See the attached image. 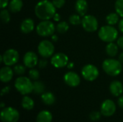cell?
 Wrapping results in <instances>:
<instances>
[{
  "instance_id": "cell-30",
  "label": "cell",
  "mask_w": 123,
  "mask_h": 122,
  "mask_svg": "<svg viewBox=\"0 0 123 122\" xmlns=\"http://www.w3.org/2000/svg\"><path fill=\"white\" fill-rule=\"evenodd\" d=\"M13 70H14V73L16 75L22 76L25 73L26 67H25V65H20V64H17V65H14V67L13 68Z\"/></svg>"
},
{
  "instance_id": "cell-20",
  "label": "cell",
  "mask_w": 123,
  "mask_h": 122,
  "mask_svg": "<svg viewBox=\"0 0 123 122\" xmlns=\"http://www.w3.org/2000/svg\"><path fill=\"white\" fill-rule=\"evenodd\" d=\"M53 115L47 110L41 111L36 117V122H52Z\"/></svg>"
},
{
  "instance_id": "cell-26",
  "label": "cell",
  "mask_w": 123,
  "mask_h": 122,
  "mask_svg": "<svg viewBox=\"0 0 123 122\" xmlns=\"http://www.w3.org/2000/svg\"><path fill=\"white\" fill-rule=\"evenodd\" d=\"M68 29H69V24L66 21L59 22L55 25V30L60 34L66 33L68 30Z\"/></svg>"
},
{
  "instance_id": "cell-11",
  "label": "cell",
  "mask_w": 123,
  "mask_h": 122,
  "mask_svg": "<svg viewBox=\"0 0 123 122\" xmlns=\"http://www.w3.org/2000/svg\"><path fill=\"white\" fill-rule=\"evenodd\" d=\"M68 57L63 52H57L51 57L50 63L56 68H62L67 66L68 63Z\"/></svg>"
},
{
  "instance_id": "cell-32",
  "label": "cell",
  "mask_w": 123,
  "mask_h": 122,
  "mask_svg": "<svg viewBox=\"0 0 123 122\" xmlns=\"http://www.w3.org/2000/svg\"><path fill=\"white\" fill-rule=\"evenodd\" d=\"M101 115H102L101 112H99V111H93V112H92L89 114V118L92 121H97V120L100 119Z\"/></svg>"
},
{
  "instance_id": "cell-17",
  "label": "cell",
  "mask_w": 123,
  "mask_h": 122,
  "mask_svg": "<svg viewBox=\"0 0 123 122\" xmlns=\"http://www.w3.org/2000/svg\"><path fill=\"white\" fill-rule=\"evenodd\" d=\"M110 91L114 96H120L123 93V83L119 81H113L110 85Z\"/></svg>"
},
{
  "instance_id": "cell-34",
  "label": "cell",
  "mask_w": 123,
  "mask_h": 122,
  "mask_svg": "<svg viewBox=\"0 0 123 122\" xmlns=\"http://www.w3.org/2000/svg\"><path fill=\"white\" fill-rule=\"evenodd\" d=\"M38 67L41 69H43L45 68L47 65H48V60H47V58H43V59H40L39 61H38V64H37Z\"/></svg>"
},
{
  "instance_id": "cell-18",
  "label": "cell",
  "mask_w": 123,
  "mask_h": 122,
  "mask_svg": "<svg viewBox=\"0 0 123 122\" xmlns=\"http://www.w3.org/2000/svg\"><path fill=\"white\" fill-rule=\"evenodd\" d=\"M75 9L81 17H84L88 10L86 0H77L75 3Z\"/></svg>"
},
{
  "instance_id": "cell-13",
  "label": "cell",
  "mask_w": 123,
  "mask_h": 122,
  "mask_svg": "<svg viewBox=\"0 0 123 122\" xmlns=\"http://www.w3.org/2000/svg\"><path fill=\"white\" fill-rule=\"evenodd\" d=\"M63 81L65 83L72 88L77 87L81 83L80 76L74 71H68L63 76Z\"/></svg>"
},
{
  "instance_id": "cell-44",
  "label": "cell",
  "mask_w": 123,
  "mask_h": 122,
  "mask_svg": "<svg viewBox=\"0 0 123 122\" xmlns=\"http://www.w3.org/2000/svg\"><path fill=\"white\" fill-rule=\"evenodd\" d=\"M0 107H1V109H4V108H5V107H6V105L4 104V102H1V103Z\"/></svg>"
},
{
  "instance_id": "cell-21",
  "label": "cell",
  "mask_w": 123,
  "mask_h": 122,
  "mask_svg": "<svg viewBox=\"0 0 123 122\" xmlns=\"http://www.w3.org/2000/svg\"><path fill=\"white\" fill-rule=\"evenodd\" d=\"M41 100L44 104L51 106L55 102V97L51 92H44L43 94H41Z\"/></svg>"
},
{
  "instance_id": "cell-2",
  "label": "cell",
  "mask_w": 123,
  "mask_h": 122,
  "mask_svg": "<svg viewBox=\"0 0 123 122\" xmlns=\"http://www.w3.org/2000/svg\"><path fill=\"white\" fill-rule=\"evenodd\" d=\"M123 63L119 60L114 58H107L102 63V68L104 71L109 76H117L123 70Z\"/></svg>"
},
{
  "instance_id": "cell-35",
  "label": "cell",
  "mask_w": 123,
  "mask_h": 122,
  "mask_svg": "<svg viewBox=\"0 0 123 122\" xmlns=\"http://www.w3.org/2000/svg\"><path fill=\"white\" fill-rule=\"evenodd\" d=\"M9 3V0H0V8L5 9L6 6H8Z\"/></svg>"
},
{
  "instance_id": "cell-27",
  "label": "cell",
  "mask_w": 123,
  "mask_h": 122,
  "mask_svg": "<svg viewBox=\"0 0 123 122\" xmlns=\"http://www.w3.org/2000/svg\"><path fill=\"white\" fill-rule=\"evenodd\" d=\"M0 17H1V19L3 23H4V24L9 23L10 19H11L9 10L6 9V8L1 9V12H0Z\"/></svg>"
},
{
  "instance_id": "cell-5",
  "label": "cell",
  "mask_w": 123,
  "mask_h": 122,
  "mask_svg": "<svg viewBox=\"0 0 123 122\" xmlns=\"http://www.w3.org/2000/svg\"><path fill=\"white\" fill-rule=\"evenodd\" d=\"M55 30V25L50 20H42L36 26V32L40 37L52 36Z\"/></svg>"
},
{
  "instance_id": "cell-7",
  "label": "cell",
  "mask_w": 123,
  "mask_h": 122,
  "mask_svg": "<svg viewBox=\"0 0 123 122\" xmlns=\"http://www.w3.org/2000/svg\"><path fill=\"white\" fill-rule=\"evenodd\" d=\"M0 118L1 122H17L19 119V113L13 107H5L1 111Z\"/></svg>"
},
{
  "instance_id": "cell-38",
  "label": "cell",
  "mask_w": 123,
  "mask_h": 122,
  "mask_svg": "<svg viewBox=\"0 0 123 122\" xmlns=\"http://www.w3.org/2000/svg\"><path fill=\"white\" fill-rule=\"evenodd\" d=\"M118 28H119V30L123 34V17L118 22Z\"/></svg>"
},
{
  "instance_id": "cell-28",
  "label": "cell",
  "mask_w": 123,
  "mask_h": 122,
  "mask_svg": "<svg viewBox=\"0 0 123 122\" xmlns=\"http://www.w3.org/2000/svg\"><path fill=\"white\" fill-rule=\"evenodd\" d=\"M69 23L72 25H79L81 24L82 19L81 18V16L79 14H74L71 15L68 18Z\"/></svg>"
},
{
  "instance_id": "cell-15",
  "label": "cell",
  "mask_w": 123,
  "mask_h": 122,
  "mask_svg": "<svg viewBox=\"0 0 123 122\" xmlns=\"http://www.w3.org/2000/svg\"><path fill=\"white\" fill-rule=\"evenodd\" d=\"M14 70L10 66L5 65L0 70V80L3 83H9L13 78Z\"/></svg>"
},
{
  "instance_id": "cell-3",
  "label": "cell",
  "mask_w": 123,
  "mask_h": 122,
  "mask_svg": "<svg viewBox=\"0 0 123 122\" xmlns=\"http://www.w3.org/2000/svg\"><path fill=\"white\" fill-rule=\"evenodd\" d=\"M98 36L101 40L105 42H112L117 39L118 31L114 26L107 24L102 26L99 29Z\"/></svg>"
},
{
  "instance_id": "cell-40",
  "label": "cell",
  "mask_w": 123,
  "mask_h": 122,
  "mask_svg": "<svg viewBox=\"0 0 123 122\" xmlns=\"http://www.w3.org/2000/svg\"><path fill=\"white\" fill-rule=\"evenodd\" d=\"M61 17L60 14H58V13H55V14H54L53 17V20L55 21V22H59V21L61 20Z\"/></svg>"
},
{
  "instance_id": "cell-36",
  "label": "cell",
  "mask_w": 123,
  "mask_h": 122,
  "mask_svg": "<svg viewBox=\"0 0 123 122\" xmlns=\"http://www.w3.org/2000/svg\"><path fill=\"white\" fill-rule=\"evenodd\" d=\"M9 91H10V87H9V86H5V87H4V88H2L1 94V96H4V95H5V94L9 93Z\"/></svg>"
},
{
  "instance_id": "cell-22",
  "label": "cell",
  "mask_w": 123,
  "mask_h": 122,
  "mask_svg": "<svg viewBox=\"0 0 123 122\" xmlns=\"http://www.w3.org/2000/svg\"><path fill=\"white\" fill-rule=\"evenodd\" d=\"M106 52L108 56L114 58L117 55L118 52V45L114 42H109L106 46Z\"/></svg>"
},
{
  "instance_id": "cell-24",
  "label": "cell",
  "mask_w": 123,
  "mask_h": 122,
  "mask_svg": "<svg viewBox=\"0 0 123 122\" xmlns=\"http://www.w3.org/2000/svg\"><path fill=\"white\" fill-rule=\"evenodd\" d=\"M120 21V15L117 12H112L106 17V22L107 24L114 26Z\"/></svg>"
},
{
  "instance_id": "cell-19",
  "label": "cell",
  "mask_w": 123,
  "mask_h": 122,
  "mask_svg": "<svg viewBox=\"0 0 123 122\" xmlns=\"http://www.w3.org/2000/svg\"><path fill=\"white\" fill-rule=\"evenodd\" d=\"M23 6V1L22 0H11L9 1L8 9L12 13L19 12Z\"/></svg>"
},
{
  "instance_id": "cell-10",
  "label": "cell",
  "mask_w": 123,
  "mask_h": 122,
  "mask_svg": "<svg viewBox=\"0 0 123 122\" xmlns=\"http://www.w3.org/2000/svg\"><path fill=\"white\" fill-rule=\"evenodd\" d=\"M2 57V63L7 66H12L17 63L19 55L17 50L14 49H8L6 50L3 55Z\"/></svg>"
},
{
  "instance_id": "cell-29",
  "label": "cell",
  "mask_w": 123,
  "mask_h": 122,
  "mask_svg": "<svg viewBox=\"0 0 123 122\" xmlns=\"http://www.w3.org/2000/svg\"><path fill=\"white\" fill-rule=\"evenodd\" d=\"M115 12L120 15V17H123V0H117L115 4Z\"/></svg>"
},
{
  "instance_id": "cell-4",
  "label": "cell",
  "mask_w": 123,
  "mask_h": 122,
  "mask_svg": "<svg viewBox=\"0 0 123 122\" xmlns=\"http://www.w3.org/2000/svg\"><path fill=\"white\" fill-rule=\"evenodd\" d=\"M16 90L23 96L28 95L33 92V83L31 79L25 76H19L14 81Z\"/></svg>"
},
{
  "instance_id": "cell-14",
  "label": "cell",
  "mask_w": 123,
  "mask_h": 122,
  "mask_svg": "<svg viewBox=\"0 0 123 122\" xmlns=\"http://www.w3.org/2000/svg\"><path fill=\"white\" fill-rule=\"evenodd\" d=\"M38 57L32 51L27 52L23 57V64L27 68H33L38 64Z\"/></svg>"
},
{
  "instance_id": "cell-6",
  "label": "cell",
  "mask_w": 123,
  "mask_h": 122,
  "mask_svg": "<svg viewBox=\"0 0 123 122\" xmlns=\"http://www.w3.org/2000/svg\"><path fill=\"white\" fill-rule=\"evenodd\" d=\"M37 51L42 58H49L53 55L55 52V47L51 41L44 40L39 43L37 46Z\"/></svg>"
},
{
  "instance_id": "cell-43",
  "label": "cell",
  "mask_w": 123,
  "mask_h": 122,
  "mask_svg": "<svg viewBox=\"0 0 123 122\" xmlns=\"http://www.w3.org/2000/svg\"><path fill=\"white\" fill-rule=\"evenodd\" d=\"M118 60L120 61L121 63H123V52H121L120 55H119V58H118Z\"/></svg>"
},
{
  "instance_id": "cell-31",
  "label": "cell",
  "mask_w": 123,
  "mask_h": 122,
  "mask_svg": "<svg viewBox=\"0 0 123 122\" xmlns=\"http://www.w3.org/2000/svg\"><path fill=\"white\" fill-rule=\"evenodd\" d=\"M29 78L32 81H37L40 78V73L37 69L31 68L29 71Z\"/></svg>"
},
{
  "instance_id": "cell-33",
  "label": "cell",
  "mask_w": 123,
  "mask_h": 122,
  "mask_svg": "<svg viewBox=\"0 0 123 122\" xmlns=\"http://www.w3.org/2000/svg\"><path fill=\"white\" fill-rule=\"evenodd\" d=\"M52 2L56 9H61L64 6L66 0H52Z\"/></svg>"
},
{
  "instance_id": "cell-8",
  "label": "cell",
  "mask_w": 123,
  "mask_h": 122,
  "mask_svg": "<svg viewBox=\"0 0 123 122\" xmlns=\"http://www.w3.org/2000/svg\"><path fill=\"white\" fill-rule=\"evenodd\" d=\"M81 25L85 31L88 32H94L98 29L99 23L97 19L94 16L88 14L83 17Z\"/></svg>"
},
{
  "instance_id": "cell-16",
  "label": "cell",
  "mask_w": 123,
  "mask_h": 122,
  "mask_svg": "<svg viewBox=\"0 0 123 122\" xmlns=\"http://www.w3.org/2000/svg\"><path fill=\"white\" fill-rule=\"evenodd\" d=\"M35 29V22L31 18H26L20 24V30L24 34H29Z\"/></svg>"
},
{
  "instance_id": "cell-37",
  "label": "cell",
  "mask_w": 123,
  "mask_h": 122,
  "mask_svg": "<svg viewBox=\"0 0 123 122\" xmlns=\"http://www.w3.org/2000/svg\"><path fill=\"white\" fill-rule=\"evenodd\" d=\"M117 45H118L119 47H120L121 49L123 50V36H121L120 37H119L117 39Z\"/></svg>"
},
{
  "instance_id": "cell-23",
  "label": "cell",
  "mask_w": 123,
  "mask_h": 122,
  "mask_svg": "<svg viewBox=\"0 0 123 122\" xmlns=\"http://www.w3.org/2000/svg\"><path fill=\"white\" fill-rule=\"evenodd\" d=\"M21 105H22V107L23 109H25V110L30 111L34 108L35 102L32 98H30L26 95L22 98V101H21Z\"/></svg>"
},
{
  "instance_id": "cell-9",
  "label": "cell",
  "mask_w": 123,
  "mask_h": 122,
  "mask_svg": "<svg viewBox=\"0 0 123 122\" xmlns=\"http://www.w3.org/2000/svg\"><path fill=\"white\" fill-rule=\"evenodd\" d=\"M99 71L98 68L92 64H87L81 69V76L87 81H95L99 77Z\"/></svg>"
},
{
  "instance_id": "cell-25",
  "label": "cell",
  "mask_w": 123,
  "mask_h": 122,
  "mask_svg": "<svg viewBox=\"0 0 123 122\" xmlns=\"http://www.w3.org/2000/svg\"><path fill=\"white\" fill-rule=\"evenodd\" d=\"M45 85L42 81H35L33 82V92L35 94H43L45 92Z\"/></svg>"
},
{
  "instance_id": "cell-39",
  "label": "cell",
  "mask_w": 123,
  "mask_h": 122,
  "mask_svg": "<svg viewBox=\"0 0 123 122\" xmlns=\"http://www.w3.org/2000/svg\"><path fill=\"white\" fill-rule=\"evenodd\" d=\"M117 104H118V106L121 108L123 109V96H120L117 100Z\"/></svg>"
},
{
  "instance_id": "cell-1",
  "label": "cell",
  "mask_w": 123,
  "mask_h": 122,
  "mask_svg": "<svg viewBox=\"0 0 123 122\" xmlns=\"http://www.w3.org/2000/svg\"><path fill=\"white\" fill-rule=\"evenodd\" d=\"M56 13V8L52 1L41 0L35 6V14L40 20H50Z\"/></svg>"
},
{
  "instance_id": "cell-12",
  "label": "cell",
  "mask_w": 123,
  "mask_h": 122,
  "mask_svg": "<svg viewBox=\"0 0 123 122\" xmlns=\"http://www.w3.org/2000/svg\"><path fill=\"white\" fill-rule=\"evenodd\" d=\"M115 103L111 99H106L101 105V114L105 116H111L116 111Z\"/></svg>"
},
{
  "instance_id": "cell-42",
  "label": "cell",
  "mask_w": 123,
  "mask_h": 122,
  "mask_svg": "<svg viewBox=\"0 0 123 122\" xmlns=\"http://www.w3.org/2000/svg\"><path fill=\"white\" fill-rule=\"evenodd\" d=\"M68 69H73L74 68V63H73V62H68V65H67V66H66Z\"/></svg>"
},
{
  "instance_id": "cell-41",
  "label": "cell",
  "mask_w": 123,
  "mask_h": 122,
  "mask_svg": "<svg viewBox=\"0 0 123 122\" xmlns=\"http://www.w3.org/2000/svg\"><path fill=\"white\" fill-rule=\"evenodd\" d=\"M51 40H52L53 42H57V41L58 40V35L53 34V35L51 36Z\"/></svg>"
}]
</instances>
